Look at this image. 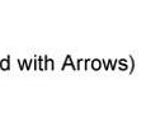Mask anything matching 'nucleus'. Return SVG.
Wrapping results in <instances>:
<instances>
[]
</instances>
